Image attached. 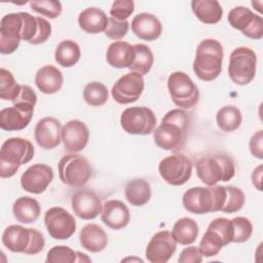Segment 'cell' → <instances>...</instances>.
<instances>
[{
  "mask_svg": "<svg viewBox=\"0 0 263 263\" xmlns=\"http://www.w3.org/2000/svg\"><path fill=\"white\" fill-rule=\"evenodd\" d=\"M34 105L17 102L11 107L3 108L0 111V127L6 132L22 130L27 127L32 120Z\"/></svg>",
  "mask_w": 263,
  "mask_h": 263,
  "instance_id": "2e32d148",
  "label": "cell"
},
{
  "mask_svg": "<svg viewBox=\"0 0 263 263\" xmlns=\"http://www.w3.org/2000/svg\"><path fill=\"white\" fill-rule=\"evenodd\" d=\"M124 195L132 205H145L151 198V186L148 181L142 178L133 179L126 183Z\"/></svg>",
  "mask_w": 263,
  "mask_h": 263,
  "instance_id": "4dcf8cb0",
  "label": "cell"
},
{
  "mask_svg": "<svg viewBox=\"0 0 263 263\" xmlns=\"http://www.w3.org/2000/svg\"><path fill=\"white\" fill-rule=\"evenodd\" d=\"M3 246L13 253L37 255L45 246L43 234L34 228H25L21 225L6 227L1 237Z\"/></svg>",
  "mask_w": 263,
  "mask_h": 263,
  "instance_id": "8992f818",
  "label": "cell"
},
{
  "mask_svg": "<svg viewBox=\"0 0 263 263\" xmlns=\"http://www.w3.org/2000/svg\"><path fill=\"white\" fill-rule=\"evenodd\" d=\"M135 59L134 45L125 41L112 42L106 51L107 63L117 69L129 68Z\"/></svg>",
  "mask_w": 263,
  "mask_h": 263,
  "instance_id": "484cf974",
  "label": "cell"
},
{
  "mask_svg": "<svg viewBox=\"0 0 263 263\" xmlns=\"http://www.w3.org/2000/svg\"><path fill=\"white\" fill-rule=\"evenodd\" d=\"M23 18L22 40L30 44L44 43L51 34L50 23L40 16H33L29 12H21Z\"/></svg>",
  "mask_w": 263,
  "mask_h": 263,
  "instance_id": "44dd1931",
  "label": "cell"
},
{
  "mask_svg": "<svg viewBox=\"0 0 263 263\" xmlns=\"http://www.w3.org/2000/svg\"><path fill=\"white\" fill-rule=\"evenodd\" d=\"M79 241L82 248L88 252L99 253L106 249L108 245V236L100 225L89 223L82 227L79 233Z\"/></svg>",
  "mask_w": 263,
  "mask_h": 263,
  "instance_id": "4316f807",
  "label": "cell"
},
{
  "mask_svg": "<svg viewBox=\"0 0 263 263\" xmlns=\"http://www.w3.org/2000/svg\"><path fill=\"white\" fill-rule=\"evenodd\" d=\"M242 121L240 110L232 105H227L220 108L216 114V122L218 127L225 133L236 130Z\"/></svg>",
  "mask_w": 263,
  "mask_h": 263,
  "instance_id": "836d02e7",
  "label": "cell"
},
{
  "mask_svg": "<svg viewBox=\"0 0 263 263\" xmlns=\"http://www.w3.org/2000/svg\"><path fill=\"white\" fill-rule=\"evenodd\" d=\"M17 102H23V103H29L32 105H36L37 103V95L34 91V89L29 86V85H25V84H21V91L18 97L12 102V104L17 103Z\"/></svg>",
  "mask_w": 263,
  "mask_h": 263,
  "instance_id": "c3c4849f",
  "label": "cell"
},
{
  "mask_svg": "<svg viewBox=\"0 0 263 263\" xmlns=\"http://www.w3.org/2000/svg\"><path fill=\"white\" fill-rule=\"evenodd\" d=\"M261 181H262V165H259L257 166L253 174H252V182H253V185L259 190L261 191L262 190V187H261Z\"/></svg>",
  "mask_w": 263,
  "mask_h": 263,
  "instance_id": "681fc988",
  "label": "cell"
},
{
  "mask_svg": "<svg viewBox=\"0 0 263 263\" xmlns=\"http://www.w3.org/2000/svg\"><path fill=\"white\" fill-rule=\"evenodd\" d=\"M80 55L81 51L79 45L75 41L69 39L61 41L54 51L55 62L64 68H70L76 65Z\"/></svg>",
  "mask_w": 263,
  "mask_h": 263,
  "instance_id": "d6a6232c",
  "label": "cell"
},
{
  "mask_svg": "<svg viewBox=\"0 0 263 263\" xmlns=\"http://www.w3.org/2000/svg\"><path fill=\"white\" fill-rule=\"evenodd\" d=\"M257 55L253 49L239 46L233 49L229 58L228 75L237 85H247L256 75Z\"/></svg>",
  "mask_w": 263,
  "mask_h": 263,
  "instance_id": "ba28073f",
  "label": "cell"
},
{
  "mask_svg": "<svg viewBox=\"0 0 263 263\" xmlns=\"http://www.w3.org/2000/svg\"><path fill=\"white\" fill-rule=\"evenodd\" d=\"M53 180V170L45 163L29 166L21 177L22 188L33 194L43 193Z\"/></svg>",
  "mask_w": 263,
  "mask_h": 263,
  "instance_id": "e0dca14e",
  "label": "cell"
},
{
  "mask_svg": "<svg viewBox=\"0 0 263 263\" xmlns=\"http://www.w3.org/2000/svg\"><path fill=\"white\" fill-rule=\"evenodd\" d=\"M263 130L259 129L258 132H256L249 143V148L250 151L252 153L253 156L259 158V159H263Z\"/></svg>",
  "mask_w": 263,
  "mask_h": 263,
  "instance_id": "7dc6e473",
  "label": "cell"
},
{
  "mask_svg": "<svg viewBox=\"0 0 263 263\" xmlns=\"http://www.w3.org/2000/svg\"><path fill=\"white\" fill-rule=\"evenodd\" d=\"M191 126L190 115L183 109H173L161 119L153 132L156 146L167 151H179L187 143Z\"/></svg>",
  "mask_w": 263,
  "mask_h": 263,
  "instance_id": "6da1fadb",
  "label": "cell"
},
{
  "mask_svg": "<svg viewBox=\"0 0 263 263\" xmlns=\"http://www.w3.org/2000/svg\"><path fill=\"white\" fill-rule=\"evenodd\" d=\"M12 214L17 222L23 224H31L39 218L41 208L35 198L21 196L12 205Z\"/></svg>",
  "mask_w": 263,
  "mask_h": 263,
  "instance_id": "f1b7e54d",
  "label": "cell"
},
{
  "mask_svg": "<svg viewBox=\"0 0 263 263\" xmlns=\"http://www.w3.org/2000/svg\"><path fill=\"white\" fill-rule=\"evenodd\" d=\"M167 90L174 104L180 109H191L199 100V89L188 74L173 72L167 78Z\"/></svg>",
  "mask_w": 263,
  "mask_h": 263,
  "instance_id": "9c48e42d",
  "label": "cell"
},
{
  "mask_svg": "<svg viewBox=\"0 0 263 263\" xmlns=\"http://www.w3.org/2000/svg\"><path fill=\"white\" fill-rule=\"evenodd\" d=\"M223 247H225V243L222 237L217 231L208 226V229L199 242L198 249L201 255L206 258L217 256Z\"/></svg>",
  "mask_w": 263,
  "mask_h": 263,
  "instance_id": "d590c367",
  "label": "cell"
},
{
  "mask_svg": "<svg viewBox=\"0 0 263 263\" xmlns=\"http://www.w3.org/2000/svg\"><path fill=\"white\" fill-rule=\"evenodd\" d=\"M177 250V242L167 230L156 232L148 242L145 251L146 259L151 263H165Z\"/></svg>",
  "mask_w": 263,
  "mask_h": 263,
  "instance_id": "ac0fdd59",
  "label": "cell"
},
{
  "mask_svg": "<svg viewBox=\"0 0 263 263\" xmlns=\"http://www.w3.org/2000/svg\"><path fill=\"white\" fill-rule=\"evenodd\" d=\"M196 175L206 186L228 182L235 175L232 158L225 153H214L199 158L195 163Z\"/></svg>",
  "mask_w": 263,
  "mask_h": 263,
  "instance_id": "5b68a950",
  "label": "cell"
},
{
  "mask_svg": "<svg viewBox=\"0 0 263 263\" xmlns=\"http://www.w3.org/2000/svg\"><path fill=\"white\" fill-rule=\"evenodd\" d=\"M78 25L85 33L99 34L105 32L108 25V17L102 9L88 7L79 13Z\"/></svg>",
  "mask_w": 263,
  "mask_h": 263,
  "instance_id": "83f0119b",
  "label": "cell"
},
{
  "mask_svg": "<svg viewBox=\"0 0 263 263\" xmlns=\"http://www.w3.org/2000/svg\"><path fill=\"white\" fill-rule=\"evenodd\" d=\"M109 98L107 87L98 81L87 83L83 89V99L85 103L92 107L103 106Z\"/></svg>",
  "mask_w": 263,
  "mask_h": 263,
  "instance_id": "8d00e7d4",
  "label": "cell"
},
{
  "mask_svg": "<svg viewBox=\"0 0 263 263\" xmlns=\"http://www.w3.org/2000/svg\"><path fill=\"white\" fill-rule=\"evenodd\" d=\"M225 187H226V199L221 212L227 213V214H233L240 211L246 201V196L243 191L231 185L225 186Z\"/></svg>",
  "mask_w": 263,
  "mask_h": 263,
  "instance_id": "f35d334b",
  "label": "cell"
},
{
  "mask_svg": "<svg viewBox=\"0 0 263 263\" xmlns=\"http://www.w3.org/2000/svg\"><path fill=\"white\" fill-rule=\"evenodd\" d=\"M132 31L142 40L153 41L160 37L162 25L154 14L142 12L134 16L132 21Z\"/></svg>",
  "mask_w": 263,
  "mask_h": 263,
  "instance_id": "cb8c5ba5",
  "label": "cell"
},
{
  "mask_svg": "<svg viewBox=\"0 0 263 263\" xmlns=\"http://www.w3.org/2000/svg\"><path fill=\"white\" fill-rule=\"evenodd\" d=\"M209 227L213 228L215 231L219 233L225 246L232 242L234 231H233V225L231 220L227 218H216L210 223Z\"/></svg>",
  "mask_w": 263,
  "mask_h": 263,
  "instance_id": "7bdbcfd3",
  "label": "cell"
},
{
  "mask_svg": "<svg viewBox=\"0 0 263 263\" xmlns=\"http://www.w3.org/2000/svg\"><path fill=\"white\" fill-rule=\"evenodd\" d=\"M135 10V2L133 0H116L112 3L110 14L118 21H127Z\"/></svg>",
  "mask_w": 263,
  "mask_h": 263,
  "instance_id": "ee69618b",
  "label": "cell"
},
{
  "mask_svg": "<svg viewBox=\"0 0 263 263\" xmlns=\"http://www.w3.org/2000/svg\"><path fill=\"white\" fill-rule=\"evenodd\" d=\"M171 233L177 243L182 246L191 245L196 240L198 235L197 222L192 218H181L174 224Z\"/></svg>",
  "mask_w": 263,
  "mask_h": 263,
  "instance_id": "1f68e13d",
  "label": "cell"
},
{
  "mask_svg": "<svg viewBox=\"0 0 263 263\" xmlns=\"http://www.w3.org/2000/svg\"><path fill=\"white\" fill-rule=\"evenodd\" d=\"M145 81L142 75L129 72L121 76L112 86L111 95L114 101L120 105H126L139 100L143 93Z\"/></svg>",
  "mask_w": 263,
  "mask_h": 263,
  "instance_id": "9a60e30c",
  "label": "cell"
},
{
  "mask_svg": "<svg viewBox=\"0 0 263 263\" xmlns=\"http://www.w3.org/2000/svg\"><path fill=\"white\" fill-rule=\"evenodd\" d=\"M191 9L201 23L208 25L217 24L223 15L222 6L217 0H193Z\"/></svg>",
  "mask_w": 263,
  "mask_h": 263,
  "instance_id": "f546056e",
  "label": "cell"
},
{
  "mask_svg": "<svg viewBox=\"0 0 263 263\" xmlns=\"http://www.w3.org/2000/svg\"><path fill=\"white\" fill-rule=\"evenodd\" d=\"M227 21L248 38L259 40L263 37V18L246 6L233 7L228 12Z\"/></svg>",
  "mask_w": 263,
  "mask_h": 263,
  "instance_id": "7c38bea8",
  "label": "cell"
},
{
  "mask_svg": "<svg viewBox=\"0 0 263 263\" xmlns=\"http://www.w3.org/2000/svg\"><path fill=\"white\" fill-rule=\"evenodd\" d=\"M102 222L109 228L119 230L127 226L130 221L128 208L117 199H110L104 202L101 212Z\"/></svg>",
  "mask_w": 263,
  "mask_h": 263,
  "instance_id": "603a6c76",
  "label": "cell"
},
{
  "mask_svg": "<svg viewBox=\"0 0 263 263\" xmlns=\"http://www.w3.org/2000/svg\"><path fill=\"white\" fill-rule=\"evenodd\" d=\"M233 225V240L232 242L240 243L250 239L253 233V224L246 217H235L231 220Z\"/></svg>",
  "mask_w": 263,
  "mask_h": 263,
  "instance_id": "b9f144b4",
  "label": "cell"
},
{
  "mask_svg": "<svg viewBox=\"0 0 263 263\" xmlns=\"http://www.w3.org/2000/svg\"><path fill=\"white\" fill-rule=\"evenodd\" d=\"M89 140V130L84 122L78 119L69 120L62 129V141L66 150L77 153L83 150Z\"/></svg>",
  "mask_w": 263,
  "mask_h": 263,
  "instance_id": "7402d4cb",
  "label": "cell"
},
{
  "mask_svg": "<svg viewBox=\"0 0 263 263\" xmlns=\"http://www.w3.org/2000/svg\"><path fill=\"white\" fill-rule=\"evenodd\" d=\"M120 125L127 134L146 136L154 132L156 116L148 107H129L121 113Z\"/></svg>",
  "mask_w": 263,
  "mask_h": 263,
  "instance_id": "8fae6325",
  "label": "cell"
},
{
  "mask_svg": "<svg viewBox=\"0 0 263 263\" xmlns=\"http://www.w3.org/2000/svg\"><path fill=\"white\" fill-rule=\"evenodd\" d=\"M135 48V59L129 69L132 72L139 73L144 76L148 74L154 63V55L150 47L146 44L138 43L134 45Z\"/></svg>",
  "mask_w": 263,
  "mask_h": 263,
  "instance_id": "e575fe53",
  "label": "cell"
},
{
  "mask_svg": "<svg viewBox=\"0 0 263 263\" xmlns=\"http://www.w3.org/2000/svg\"><path fill=\"white\" fill-rule=\"evenodd\" d=\"M223 46L212 38L203 39L197 45L193 61V71L202 81H213L222 72Z\"/></svg>",
  "mask_w": 263,
  "mask_h": 263,
  "instance_id": "3957f363",
  "label": "cell"
},
{
  "mask_svg": "<svg viewBox=\"0 0 263 263\" xmlns=\"http://www.w3.org/2000/svg\"><path fill=\"white\" fill-rule=\"evenodd\" d=\"M77 254V257H76V262H91V259L88 258L86 256V254L84 253H81V252H76Z\"/></svg>",
  "mask_w": 263,
  "mask_h": 263,
  "instance_id": "f907efd6",
  "label": "cell"
},
{
  "mask_svg": "<svg viewBox=\"0 0 263 263\" xmlns=\"http://www.w3.org/2000/svg\"><path fill=\"white\" fill-rule=\"evenodd\" d=\"M63 83V73L52 65H45L36 72L35 84L37 88L45 95L58 92L62 88Z\"/></svg>",
  "mask_w": 263,
  "mask_h": 263,
  "instance_id": "d4e9b609",
  "label": "cell"
},
{
  "mask_svg": "<svg viewBox=\"0 0 263 263\" xmlns=\"http://www.w3.org/2000/svg\"><path fill=\"white\" fill-rule=\"evenodd\" d=\"M129 29L127 21H118L112 16L108 18V25L105 30V35L112 40H119L123 38Z\"/></svg>",
  "mask_w": 263,
  "mask_h": 263,
  "instance_id": "f6af8a7d",
  "label": "cell"
},
{
  "mask_svg": "<svg viewBox=\"0 0 263 263\" xmlns=\"http://www.w3.org/2000/svg\"><path fill=\"white\" fill-rule=\"evenodd\" d=\"M61 121L54 117H44L40 119L34 129V138L39 147L44 150L57 148L62 142Z\"/></svg>",
  "mask_w": 263,
  "mask_h": 263,
  "instance_id": "ffe728a7",
  "label": "cell"
},
{
  "mask_svg": "<svg viewBox=\"0 0 263 263\" xmlns=\"http://www.w3.org/2000/svg\"><path fill=\"white\" fill-rule=\"evenodd\" d=\"M202 255L197 247H187L185 248L179 258L178 262L179 263H199L202 261Z\"/></svg>",
  "mask_w": 263,
  "mask_h": 263,
  "instance_id": "bcb514c9",
  "label": "cell"
},
{
  "mask_svg": "<svg viewBox=\"0 0 263 263\" xmlns=\"http://www.w3.org/2000/svg\"><path fill=\"white\" fill-rule=\"evenodd\" d=\"M77 254L68 246H54L46 255L47 263H74L76 262Z\"/></svg>",
  "mask_w": 263,
  "mask_h": 263,
  "instance_id": "60d3db41",
  "label": "cell"
},
{
  "mask_svg": "<svg viewBox=\"0 0 263 263\" xmlns=\"http://www.w3.org/2000/svg\"><path fill=\"white\" fill-rule=\"evenodd\" d=\"M192 166V161L187 155L176 152L161 159L158 164V172L167 184L181 186L191 178Z\"/></svg>",
  "mask_w": 263,
  "mask_h": 263,
  "instance_id": "30bf717a",
  "label": "cell"
},
{
  "mask_svg": "<svg viewBox=\"0 0 263 263\" xmlns=\"http://www.w3.org/2000/svg\"><path fill=\"white\" fill-rule=\"evenodd\" d=\"M74 214L82 220H92L102 212V201L99 195L90 189H80L71 198Z\"/></svg>",
  "mask_w": 263,
  "mask_h": 263,
  "instance_id": "d6986e66",
  "label": "cell"
},
{
  "mask_svg": "<svg viewBox=\"0 0 263 263\" xmlns=\"http://www.w3.org/2000/svg\"><path fill=\"white\" fill-rule=\"evenodd\" d=\"M58 171L62 183L74 188L84 186L92 175L89 161L76 153L64 155L58 163Z\"/></svg>",
  "mask_w": 263,
  "mask_h": 263,
  "instance_id": "52a82bcc",
  "label": "cell"
},
{
  "mask_svg": "<svg viewBox=\"0 0 263 263\" xmlns=\"http://www.w3.org/2000/svg\"><path fill=\"white\" fill-rule=\"evenodd\" d=\"M44 224L48 234L58 240L70 238L76 230L75 218L61 206H52L45 212Z\"/></svg>",
  "mask_w": 263,
  "mask_h": 263,
  "instance_id": "4fadbf2b",
  "label": "cell"
},
{
  "mask_svg": "<svg viewBox=\"0 0 263 263\" xmlns=\"http://www.w3.org/2000/svg\"><path fill=\"white\" fill-rule=\"evenodd\" d=\"M226 199V187L213 185L208 187L197 186L185 191L182 203L186 211L196 215L219 212Z\"/></svg>",
  "mask_w": 263,
  "mask_h": 263,
  "instance_id": "7a4b0ae2",
  "label": "cell"
},
{
  "mask_svg": "<svg viewBox=\"0 0 263 263\" xmlns=\"http://www.w3.org/2000/svg\"><path fill=\"white\" fill-rule=\"evenodd\" d=\"M34 153V146L27 139L13 137L5 140L0 149V177L14 176L21 165L33 159Z\"/></svg>",
  "mask_w": 263,
  "mask_h": 263,
  "instance_id": "277c9868",
  "label": "cell"
},
{
  "mask_svg": "<svg viewBox=\"0 0 263 263\" xmlns=\"http://www.w3.org/2000/svg\"><path fill=\"white\" fill-rule=\"evenodd\" d=\"M23 32V18L21 12L7 13L0 21V52L10 54L21 43Z\"/></svg>",
  "mask_w": 263,
  "mask_h": 263,
  "instance_id": "5bb4252c",
  "label": "cell"
},
{
  "mask_svg": "<svg viewBox=\"0 0 263 263\" xmlns=\"http://www.w3.org/2000/svg\"><path fill=\"white\" fill-rule=\"evenodd\" d=\"M21 84H18L12 73L4 68L0 69V99L13 102L20 95Z\"/></svg>",
  "mask_w": 263,
  "mask_h": 263,
  "instance_id": "74e56055",
  "label": "cell"
},
{
  "mask_svg": "<svg viewBox=\"0 0 263 263\" xmlns=\"http://www.w3.org/2000/svg\"><path fill=\"white\" fill-rule=\"evenodd\" d=\"M30 7L33 11L49 18L59 17L63 10L62 3L57 0H32Z\"/></svg>",
  "mask_w": 263,
  "mask_h": 263,
  "instance_id": "ab89813d",
  "label": "cell"
}]
</instances>
